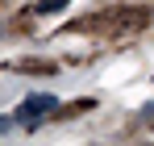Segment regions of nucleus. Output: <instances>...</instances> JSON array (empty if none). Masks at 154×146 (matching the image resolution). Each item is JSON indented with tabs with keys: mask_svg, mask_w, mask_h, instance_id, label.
<instances>
[{
	"mask_svg": "<svg viewBox=\"0 0 154 146\" xmlns=\"http://www.w3.org/2000/svg\"><path fill=\"white\" fill-rule=\"evenodd\" d=\"M63 4H67V0H42V4H38V13H54V8H63Z\"/></svg>",
	"mask_w": 154,
	"mask_h": 146,
	"instance_id": "2",
	"label": "nucleus"
},
{
	"mask_svg": "<svg viewBox=\"0 0 154 146\" xmlns=\"http://www.w3.org/2000/svg\"><path fill=\"white\" fill-rule=\"evenodd\" d=\"M58 109V96H50V92H33V96H25L21 104H17V125H38L46 113H54Z\"/></svg>",
	"mask_w": 154,
	"mask_h": 146,
	"instance_id": "1",
	"label": "nucleus"
}]
</instances>
